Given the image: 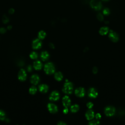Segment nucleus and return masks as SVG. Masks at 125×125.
Here are the masks:
<instances>
[{"label": "nucleus", "mask_w": 125, "mask_h": 125, "mask_svg": "<svg viewBox=\"0 0 125 125\" xmlns=\"http://www.w3.org/2000/svg\"><path fill=\"white\" fill-rule=\"evenodd\" d=\"M79 109V106L78 105H74L73 106H72L71 108V112H77L78 111Z\"/></svg>", "instance_id": "aec40b11"}, {"label": "nucleus", "mask_w": 125, "mask_h": 125, "mask_svg": "<svg viewBox=\"0 0 125 125\" xmlns=\"http://www.w3.org/2000/svg\"><path fill=\"white\" fill-rule=\"evenodd\" d=\"M86 117L88 120H92L94 117V112L91 109L88 110L86 113Z\"/></svg>", "instance_id": "4468645a"}, {"label": "nucleus", "mask_w": 125, "mask_h": 125, "mask_svg": "<svg viewBox=\"0 0 125 125\" xmlns=\"http://www.w3.org/2000/svg\"><path fill=\"white\" fill-rule=\"evenodd\" d=\"M6 30H5V29H4V28H1L0 29V33H4V32H5Z\"/></svg>", "instance_id": "473e14b6"}, {"label": "nucleus", "mask_w": 125, "mask_h": 125, "mask_svg": "<svg viewBox=\"0 0 125 125\" xmlns=\"http://www.w3.org/2000/svg\"><path fill=\"white\" fill-rule=\"evenodd\" d=\"M57 125H67V124L63 122H60L58 123Z\"/></svg>", "instance_id": "72a5a7b5"}, {"label": "nucleus", "mask_w": 125, "mask_h": 125, "mask_svg": "<svg viewBox=\"0 0 125 125\" xmlns=\"http://www.w3.org/2000/svg\"><path fill=\"white\" fill-rule=\"evenodd\" d=\"M50 55L47 51H43L41 54V58L43 61H46L49 58Z\"/></svg>", "instance_id": "f3484780"}, {"label": "nucleus", "mask_w": 125, "mask_h": 125, "mask_svg": "<svg viewBox=\"0 0 125 125\" xmlns=\"http://www.w3.org/2000/svg\"><path fill=\"white\" fill-rule=\"evenodd\" d=\"M91 6L92 8L96 10H100L102 7L101 3L96 0H92L91 2Z\"/></svg>", "instance_id": "7ed1b4c3"}, {"label": "nucleus", "mask_w": 125, "mask_h": 125, "mask_svg": "<svg viewBox=\"0 0 125 125\" xmlns=\"http://www.w3.org/2000/svg\"><path fill=\"white\" fill-rule=\"evenodd\" d=\"M33 67L36 70L39 71L42 68V63L40 61H36L34 62Z\"/></svg>", "instance_id": "2eb2a0df"}, {"label": "nucleus", "mask_w": 125, "mask_h": 125, "mask_svg": "<svg viewBox=\"0 0 125 125\" xmlns=\"http://www.w3.org/2000/svg\"><path fill=\"white\" fill-rule=\"evenodd\" d=\"M89 125H99L100 122L98 120H92L89 123Z\"/></svg>", "instance_id": "393cba45"}, {"label": "nucleus", "mask_w": 125, "mask_h": 125, "mask_svg": "<svg viewBox=\"0 0 125 125\" xmlns=\"http://www.w3.org/2000/svg\"><path fill=\"white\" fill-rule=\"evenodd\" d=\"M47 108L49 112L52 113H55L58 112V108L56 105L52 103H49L47 105Z\"/></svg>", "instance_id": "423d86ee"}, {"label": "nucleus", "mask_w": 125, "mask_h": 125, "mask_svg": "<svg viewBox=\"0 0 125 125\" xmlns=\"http://www.w3.org/2000/svg\"><path fill=\"white\" fill-rule=\"evenodd\" d=\"M73 86L72 83L68 82L67 80L64 85V88H62V92L67 94H71L72 93Z\"/></svg>", "instance_id": "f257e3e1"}, {"label": "nucleus", "mask_w": 125, "mask_h": 125, "mask_svg": "<svg viewBox=\"0 0 125 125\" xmlns=\"http://www.w3.org/2000/svg\"><path fill=\"white\" fill-rule=\"evenodd\" d=\"M104 1H107V0H104Z\"/></svg>", "instance_id": "4c0bfd02"}, {"label": "nucleus", "mask_w": 125, "mask_h": 125, "mask_svg": "<svg viewBox=\"0 0 125 125\" xmlns=\"http://www.w3.org/2000/svg\"><path fill=\"white\" fill-rule=\"evenodd\" d=\"M50 47H51V48H54V46H53V45L52 44H50Z\"/></svg>", "instance_id": "e433bc0d"}, {"label": "nucleus", "mask_w": 125, "mask_h": 125, "mask_svg": "<svg viewBox=\"0 0 125 125\" xmlns=\"http://www.w3.org/2000/svg\"><path fill=\"white\" fill-rule=\"evenodd\" d=\"M30 57L32 59H36L38 58V54L35 52H32L30 54Z\"/></svg>", "instance_id": "b1692460"}, {"label": "nucleus", "mask_w": 125, "mask_h": 125, "mask_svg": "<svg viewBox=\"0 0 125 125\" xmlns=\"http://www.w3.org/2000/svg\"><path fill=\"white\" fill-rule=\"evenodd\" d=\"M95 118L96 119H100L101 118V115L100 113H97L96 114V115H95Z\"/></svg>", "instance_id": "c756f323"}, {"label": "nucleus", "mask_w": 125, "mask_h": 125, "mask_svg": "<svg viewBox=\"0 0 125 125\" xmlns=\"http://www.w3.org/2000/svg\"><path fill=\"white\" fill-rule=\"evenodd\" d=\"M87 107L89 108V109H91L93 106V104L92 103V102H89L87 104Z\"/></svg>", "instance_id": "bb28decb"}, {"label": "nucleus", "mask_w": 125, "mask_h": 125, "mask_svg": "<svg viewBox=\"0 0 125 125\" xmlns=\"http://www.w3.org/2000/svg\"><path fill=\"white\" fill-rule=\"evenodd\" d=\"M42 42L40 39H35L32 42V47L34 50H38L42 46Z\"/></svg>", "instance_id": "9d476101"}, {"label": "nucleus", "mask_w": 125, "mask_h": 125, "mask_svg": "<svg viewBox=\"0 0 125 125\" xmlns=\"http://www.w3.org/2000/svg\"><path fill=\"white\" fill-rule=\"evenodd\" d=\"M9 11H11V12H10V13H12L14 12V10L13 9H11L9 10Z\"/></svg>", "instance_id": "c9c22d12"}, {"label": "nucleus", "mask_w": 125, "mask_h": 125, "mask_svg": "<svg viewBox=\"0 0 125 125\" xmlns=\"http://www.w3.org/2000/svg\"><path fill=\"white\" fill-rule=\"evenodd\" d=\"M9 21V19L8 18L6 17V16H4L3 18V22L4 23H7Z\"/></svg>", "instance_id": "a878e982"}, {"label": "nucleus", "mask_w": 125, "mask_h": 125, "mask_svg": "<svg viewBox=\"0 0 125 125\" xmlns=\"http://www.w3.org/2000/svg\"><path fill=\"white\" fill-rule=\"evenodd\" d=\"M75 95L79 97H83L85 95V90L83 88H79L75 91Z\"/></svg>", "instance_id": "6e6552de"}, {"label": "nucleus", "mask_w": 125, "mask_h": 125, "mask_svg": "<svg viewBox=\"0 0 125 125\" xmlns=\"http://www.w3.org/2000/svg\"><path fill=\"white\" fill-rule=\"evenodd\" d=\"M44 71L47 74H52L55 72V68L52 62H47L44 67Z\"/></svg>", "instance_id": "f03ea898"}, {"label": "nucleus", "mask_w": 125, "mask_h": 125, "mask_svg": "<svg viewBox=\"0 0 125 125\" xmlns=\"http://www.w3.org/2000/svg\"><path fill=\"white\" fill-rule=\"evenodd\" d=\"M109 38L112 42H116L118 41L119 39L118 35L115 32L112 31H110L109 32Z\"/></svg>", "instance_id": "f8f14e48"}, {"label": "nucleus", "mask_w": 125, "mask_h": 125, "mask_svg": "<svg viewBox=\"0 0 125 125\" xmlns=\"http://www.w3.org/2000/svg\"><path fill=\"white\" fill-rule=\"evenodd\" d=\"M60 94L57 91H54L51 92L50 96V99L52 101H56L59 99Z\"/></svg>", "instance_id": "0eeeda50"}, {"label": "nucleus", "mask_w": 125, "mask_h": 125, "mask_svg": "<svg viewBox=\"0 0 125 125\" xmlns=\"http://www.w3.org/2000/svg\"><path fill=\"white\" fill-rule=\"evenodd\" d=\"M39 91L42 93H46L48 90V87L46 84H42L39 86Z\"/></svg>", "instance_id": "dca6fc26"}, {"label": "nucleus", "mask_w": 125, "mask_h": 125, "mask_svg": "<svg viewBox=\"0 0 125 125\" xmlns=\"http://www.w3.org/2000/svg\"><path fill=\"white\" fill-rule=\"evenodd\" d=\"M54 77L56 80L58 81H60L62 79V78H63V75H62L61 72H57L56 73H55V75H54Z\"/></svg>", "instance_id": "a211bd4d"}, {"label": "nucleus", "mask_w": 125, "mask_h": 125, "mask_svg": "<svg viewBox=\"0 0 125 125\" xmlns=\"http://www.w3.org/2000/svg\"><path fill=\"white\" fill-rule=\"evenodd\" d=\"M98 92L94 88H91L89 89L88 92V95L89 97L92 98H95L98 96Z\"/></svg>", "instance_id": "9b49d317"}, {"label": "nucleus", "mask_w": 125, "mask_h": 125, "mask_svg": "<svg viewBox=\"0 0 125 125\" xmlns=\"http://www.w3.org/2000/svg\"><path fill=\"white\" fill-rule=\"evenodd\" d=\"M32 67L30 65L28 67H27V71H28L29 72H31L32 71Z\"/></svg>", "instance_id": "2f4dec72"}, {"label": "nucleus", "mask_w": 125, "mask_h": 125, "mask_svg": "<svg viewBox=\"0 0 125 125\" xmlns=\"http://www.w3.org/2000/svg\"><path fill=\"white\" fill-rule=\"evenodd\" d=\"M46 36V33L44 31H41L38 33V37L39 39L43 40Z\"/></svg>", "instance_id": "412c9836"}, {"label": "nucleus", "mask_w": 125, "mask_h": 125, "mask_svg": "<svg viewBox=\"0 0 125 125\" xmlns=\"http://www.w3.org/2000/svg\"><path fill=\"white\" fill-rule=\"evenodd\" d=\"M5 117H6L5 113L3 110H0V120L2 121L4 120V119H5Z\"/></svg>", "instance_id": "5701e85b"}, {"label": "nucleus", "mask_w": 125, "mask_h": 125, "mask_svg": "<svg viewBox=\"0 0 125 125\" xmlns=\"http://www.w3.org/2000/svg\"><path fill=\"white\" fill-rule=\"evenodd\" d=\"M62 104H63V106L66 108H67L70 106L71 104V100L68 96H65L63 98H62Z\"/></svg>", "instance_id": "1a4fd4ad"}, {"label": "nucleus", "mask_w": 125, "mask_h": 125, "mask_svg": "<svg viewBox=\"0 0 125 125\" xmlns=\"http://www.w3.org/2000/svg\"><path fill=\"white\" fill-rule=\"evenodd\" d=\"M37 91V88L35 86H32L29 88V92L31 94H34L36 93Z\"/></svg>", "instance_id": "4be33fe9"}, {"label": "nucleus", "mask_w": 125, "mask_h": 125, "mask_svg": "<svg viewBox=\"0 0 125 125\" xmlns=\"http://www.w3.org/2000/svg\"><path fill=\"white\" fill-rule=\"evenodd\" d=\"M27 74L25 71L23 69H21L18 73V79L21 81H24L26 80Z\"/></svg>", "instance_id": "39448f33"}, {"label": "nucleus", "mask_w": 125, "mask_h": 125, "mask_svg": "<svg viewBox=\"0 0 125 125\" xmlns=\"http://www.w3.org/2000/svg\"><path fill=\"white\" fill-rule=\"evenodd\" d=\"M93 72L94 73V74H96L97 73V72H98V69H97V68L96 67H94L93 68Z\"/></svg>", "instance_id": "7c9ffc66"}, {"label": "nucleus", "mask_w": 125, "mask_h": 125, "mask_svg": "<svg viewBox=\"0 0 125 125\" xmlns=\"http://www.w3.org/2000/svg\"><path fill=\"white\" fill-rule=\"evenodd\" d=\"M103 13L105 15H108L109 14V10L108 9V8H106L103 11Z\"/></svg>", "instance_id": "cd10ccee"}, {"label": "nucleus", "mask_w": 125, "mask_h": 125, "mask_svg": "<svg viewBox=\"0 0 125 125\" xmlns=\"http://www.w3.org/2000/svg\"><path fill=\"white\" fill-rule=\"evenodd\" d=\"M68 109H67V108H65V109H64V110H63V112H64V113L65 114H67V113H68Z\"/></svg>", "instance_id": "f704fd0d"}, {"label": "nucleus", "mask_w": 125, "mask_h": 125, "mask_svg": "<svg viewBox=\"0 0 125 125\" xmlns=\"http://www.w3.org/2000/svg\"><path fill=\"white\" fill-rule=\"evenodd\" d=\"M97 18H98V19L99 21H102L104 19V17L101 14V13H99L98 14V16H97Z\"/></svg>", "instance_id": "c85d7f7f"}, {"label": "nucleus", "mask_w": 125, "mask_h": 125, "mask_svg": "<svg viewBox=\"0 0 125 125\" xmlns=\"http://www.w3.org/2000/svg\"><path fill=\"white\" fill-rule=\"evenodd\" d=\"M105 113L107 116H112L115 113V109L112 106L107 107L105 109Z\"/></svg>", "instance_id": "20e7f679"}, {"label": "nucleus", "mask_w": 125, "mask_h": 125, "mask_svg": "<svg viewBox=\"0 0 125 125\" xmlns=\"http://www.w3.org/2000/svg\"><path fill=\"white\" fill-rule=\"evenodd\" d=\"M30 82L34 85H37L40 82V78L37 74L33 75L30 78Z\"/></svg>", "instance_id": "ddd939ff"}, {"label": "nucleus", "mask_w": 125, "mask_h": 125, "mask_svg": "<svg viewBox=\"0 0 125 125\" xmlns=\"http://www.w3.org/2000/svg\"><path fill=\"white\" fill-rule=\"evenodd\" d=\"M108 32V29L107 27H103L100 29L99 33L102 35H105Z\"/></svg>", "instance_id": "6ab92c4d"}]
</instances>
